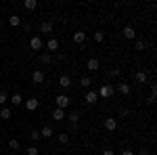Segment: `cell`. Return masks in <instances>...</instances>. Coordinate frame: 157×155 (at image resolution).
Masks as SVG:
<instances>
[{
    "instance_id": "cell-1",
    "label": "cell",
    "mask_w": 157,
    "mask_h": 155,
    "mask_svg": "<svg viewBox=\"0 0 157 155\" xmlns=\"http://www.w3.org/2000/svg\"><path fill=\"white\" fill-rule=\"evenodd\" d=\"M55 103H57V109H65L71 101H69V96H67V95H59L57 99H55Z\"/></svg>"
},
{
    "instance_id": "cell-2",
    "label": "cell",
    "mask_w": 157,
    "mask_h": 155,
    "mask_svg": "<svg viewBox=\"0 0 157 155\" xmlns=\"http://www.w3.org/2000/svg\"><path fill=\"white\" fill-rule=\"evenodd\" d=\"M29 48H32V50H42V48H44L42 38H40V36H34L32 40H29Z\"/></svg>"
},
{
    "instance_id": "cell-3",
    "label": "cell",
    "mask_w": 157,
    "mask_h": 155,
    "mask_svg": "<svg viewBox=\"0 0 157 155\" xmlns=\"http://www.w3.org/2000/svg\"><path fill=\"white\" fill-rule=\"evenodd\" d=\"M97 95H98V96H103V99H109V96L113 95V88H111L109 84H103V86H101V90H98Z\"/></svg>"
},
{
    "instance_id": "cell-4",
    "label": "cell",
    "mask_w": 157,
    "mask_h": 155,
    "mask_svg": "<svg viewBox=\"0 0 157 155\" xmlns=\"http://www.w3.org/2000/svg\"><path fill=\"white\" fill-rule=\"evenodd\" d=\"M44 80H46V76H44V72H40V69H36V72L32 73V82H34V84H44Z\"/></svg>"
},
{
    "instance_id": "cell-5",
    "label": "cell",
    "mask_w": 157,
    "mask_h": 155,
    "mask_svg": "<svg viewBox=\"0 0 157 155\" xmlns=\"http://www.w3.org/2000/svg\"><path fill=\"white\" fill-rule=\"evenodd\" d=\"M105 130L115 132V130H117V119H115V118H107V119H105Z\"/></svg>"
},
{
    "instance_id": "cell-6",
    "label": "cell",
    "mask_w": 157,
    "mask_h": 155,
    "mask_svg": "<svg viewBox=\"0 0 157 155\" xmlns=\"http://www.w3.org/2000/svg\"><path fill=\"white\" fill-rule=\"evenodd\" d=\"M46 50H48V52H57V50H59V40H57V38H50L48 42H46Z\"/></svg>"
},
{
    "instance_id": "cell-7",
    "label": "cell",
    "mask_w": 157,
    "mask_h": 155,
    "mask_svg": "<svg viewBox=\"0 0 157 155\" xmlns=\"http://www.w3.org/2000/svg\"><path fill=\"white\" fill-rule=\"evenodd\" d=\"M124 38H126V40H134V38H136V32H134L132 25H126V27H124Z\"/></svg>"
},
{
    "instance_id": "cell-8",
    "label": "cell",
    "mask_w": 157,
    "mask_h": 155,
    "mask_svg": "<svg viewBox=\"0 0 157 155\" xmlns=\"http://www.w3.org/2000/svg\"><path fill=\"white\" fill-rule=\"evenodd\" d=\"M59 86L61 88H69V86H71V78H69L67 73H63V76L59 78Z\"/></svg>"
},
{
    "instance_id": "cell-9",
    "label": "cell",
    "mask_w": 157,
    "mask_h": 155,
    "mask_svg": "<svg viewBox=\"0 0 157 155\" xmlns=\"http://www.w3.org/2000/svg\"><path fill=\"white\" fill-rule=\"evenodd\" d=\"M38 105H40L38 99H29V101H25V109H27V111H36Z\"/></svg>"
},
{
    "instance_id": "cell-10",
    "label": "cell",
    "mask_w": 157,
    "mask_h": 155,
    "mask_svg": "<svg viewBox=\"0 0 157 155\" xmlns=\"http://www.w3.org/2000/svg\"><path fill=\"white\" fill-rule=\"evenodd\" d=\"M98 67H101L98 59H88V63H86V69H90V72H97Z\"/></svg>"
},
{
    "instance_id": "cell-11",
    "label": "cell",
    "mask_w": 157,
    "mask_h": 155,
    "mask_svg": "<svg viewBox=\"0 0 157 155\" xmlns=\"http://www.w3.org/2000/svg\"><path fill=\"white\" fill-rule=\"evenodd\" d=\"M97 101H98V95L94 92V90H88V92H86V103L92 105V103H97Z\"/></svg>"
},
{
    "instance_id": "cell-12",
    "label": "cell",
    "mask_w": 157,
    "mask_h": 155,
    "mask_svg": "<svg viewBox=\"0 0 157 155\" xmlns=\"http://www.w3.org/2000/svg\"><path fill=\"white\" fill-rule=\"evenodd\" d=\"M73 42H75V44H84L86 42V34L84 32H75V34H73Z\"/></svg>"
},
{
    "instance_id": "cell-13",
    "label": "cell",
    "mask_w": 157,
    "mask_h": 155,
    "mask_svg": "<svg viewBox=\"0 0 157 155\" xmlns=\"http://www.w3.org/2000/svg\"><path fill=\"white\" fill-rule=\"evenodd\" d=\"M52 119H55V122L65 119V109H55V111H52Z\"/></svg>"
},
{
    "instance_id": "cell-14",
    "label": "cell",
    "mask_w": 157,
    "mask_h": 155,
    "mask_svg": "<svg viewBox=\"0 0 157 155\" xmlns=\"http://www.w3.org/2000/svg\"><path fill=\"white\" fill-rule=\"evenodd\" d=\"M55 134V130H52V126H44L42 130H40V136H44V138H50Z\"/></svg>"
},
{
    "instance_id": "cell-15",
    "label": "cell",
    "mask_w": 157,
    "mask_h": 155,
    "mask_svg": "<svg viewBox=\"0 0 157 155\" xmlns=\"http://www.w3.org/2000/svg\"><path fill=\"white\" fill-rule=\"evenodd\" d=\"M9 23H11V27H19L21 25V17L19 15H11L9 17Z\"/></svg>"
},
{
    "instance_id": "cell-16",
    "label": "cell",
    "mask_w": 157,
    "mask_h": 155,
    "mask_svg": "<svg viewBox=\"0 0 157 155\" xmlns=\"http://www.w3.org/2000/svg\"><path fill=\"white\" fill-rule=\"evenodd\" d=\"M36 6H38L36 0H25V2H23V9H25V11H36Z\"/></svg>"
},
{
    "instance_id": "cell-17",
    "label": "cell",
    "mask_w": 157,
    "mask_h": 155,
    "mask_svg": "<svg viewBox=\"0 0 157 155\" xmlns=\"http://www.w3.org/2000/svg\"><path fill=\"white\" fill-rule=\"evenodd\" d=\"M40 32H42V34H50V32H52V23H50V21H44V23L40 25Z\"/></svg>"
},
{
    "instance_id": "cell-18",
    "label": "cell",
    "mask_w": 157,
    "mask_h": 155,
    "mask_svg": "<svg viewBox=\"0 0 157 155\" xmlns=\"http://www.w3.org/2000/svg\"><path fill=\"white\" fill-rule=\"evenodd\" d=\"M9 101H11V105H21V103H23V99H21V95H19V92H15Z\"/></svg>"
},
{
    "instance_id": "cell-19",
    "label": "cell",
    "mask_w": 157,
    "mask_h": 155,
    "mask_svg": "<svg viewBox=\"0 0 157 155\" xmlns=\"http://www.w3.org/2000/svg\"><path fill=\"white\" fill-rule=\"evenodd\" d=\"M40 61H42L44 65H50V63H52V57H50V52H42V55H40Z\"/></svg>"
},
{
    "instance_id": "cell-20",
    "label": "cell",
    "mask_w": 157,
    "mask_h": 155,
    "mask_svg": "<svg viewBox=\"0 0 157 155\" xmlns=\"http://www.w3.org/2000/svg\"><path fill=\"white\" fill-rule=\"evenodd\" d=\"M134 78H136V82H138V84H145L147 82V73L145 72H136V76H134Z\"/></svg>"
},
{
    "instance_id": "cell-21",
    "label": "cell",
    "mask_w": 157,
    "mask_h": 155,
    "mask_svg": "<svg viewBox=\"0 0 157 155\" xmlns=\"http://www.w3.org/2000/svg\"><path fill=\"white\" fill-rule=\"evenodd\" d=\"M155 96H157V88L155 84L151 86V95H149V99H147V103H155Z\"/></svg>"
},
{
    "instance_id": "cell-22",
    "label": "cell",
    "mask_w": 157,
    "mask_h": 155,
    "mask_svg": "<svg viewBox=\"0 0 157 155\" xmlns=\"http://www.w3.org/2000/svg\"><path fill=\"white\" fill-rule=\"evenodd\" d=\"M9 118H11V109L9 107L0 109V119H9Z\"/></svg>"
},
{
    "instance_id": "cell-23",
    "label": "cell",
    "mask_w": 157,
    "mask_h": 155,
    "mask_svg": "<svg viewBox=\"0 0 157 155\" xmlns=\"http://www.w3.org/2000/svg\"><path fill=\"white\" fill-rule=\"evenodd\" d=\"M57 136H59V143H63V145L69 143V134H65V132H59Z\"/></svg>"
},
{
    "instance_id": "cell-24",
    "label": "cell",
    "mask_w": 157,
    "mask_h": 155,
    "mask_svg": "<svg viewBox=\"0 0 157 155\" xmlns=\"http://www.w3.org/2000/svg\"><path fill=\"white\" fill-rule=\"evenodd\" d=\"M130 90H132L130 84H120V92L121 95H130Z\"/></svg>"
},
{
    "instance_id": "cell-25",
    "label": "cell",
    "mask_w": 157,
    "mask_h": 155,
    "mask_svg": "<svg viewBox=\"0 0 157 155\" xmlns=\"http://www.w3.org/2000/svg\"><path fill=\"white\" fill-rule=\"evenodd\" d=\"M78 119H80V113H78V111H73V113H69V122H71L73 126L78 124Z\"/></svg>"
},
{
    "instance_id": "cell-26",
    "label": "cell",
    "mask_w": 157,
    "mask_h": 155,
    "mask_svg": "<svg viewBox=\"0 0 157 155\" xmlns=\"http://www.w3.org/2000/svg\"><path fill=\"white\" fill-rule=\"evenodd\" d=\"M9 149L17 151V149H19V141H17V138H11V141H9Z\"/></svg>"
},
{
    "instance_id": "cell-27",
    "label": "cell",
    "mask_w": 157,
    "mask_h": 155,
    "mask_svg": "<svg viewBox=\"0 0 157 155\" xmlns=\"http://www.w3.org/2000/svg\"><path fill=\"white\" fill-rule=\"evenodd\" d=\"M4 103H9V95H6V90H0V105H4Z\"/></svg>"
},
{
    "instance_id": "cell-28",
    "label": "cell",
    "mask_w": 157,
    "mask_h": 155,
    "mask_svg": "<svg viewBox=\"0 0 157 155\" xmlns=\"http://www.w3.org/2000/svg\"><path fill=\"white\" fill-rule=\"evenodd\" d=\"M90 84H92V80H90V78H88V76H84V78H82V80H80V86H84V88H88V86H90Z\"/></svg>"
},
{
    "instance_id": "cell-29",
    "label": "cell",
    "mask_w": 157,
    "mask_h": 155,
    "mask_svg": "<svg viewBox=\"0 0 157 155\" xmlns=\"http://www.w3.org/2000/svg\"><path fill=\"white\" fill-rule=\"evenodd\" d=\"M29 138H32L34 143H36V141H40V130H32V132H29Z\"/></svg>"
},
{
    "instance_id": "cell-30",
    "label": "cell",
    "mask_w": 157,
    "mask_h": 155,
    "mask_svg": "<svg viewBox=\"0 0 157 155\" xmlns=\"http://www.w3.org/2000/svg\"><path fill=\"white\" fill-rule=\"evenodd\" d=\"M134 48H136V50H145V42H143V40H136V42H134Z\"/></svg>"
},
{
    "instance_id": "cell-31",
    "label": "cell",
    "mask_w": 157,
    "mask_h": 155,
    "mask_svg": "<svg viewBox=\"0 0 157 155\" xmlns=\"http://www.w3.org/2000/svg\"><path fill=\"white\" fill-rule=\"evenodd\" d=\"M40 153V151H38V147H34V145H32V147H27V155H38Z\"/></svg>"
},
{
    "instance_id": "cell-32",
    "label": "cell",
    "mask_w": 157,
    "mask_h": 155,
    "mask_svg": "<svg viewBox=\"0 0 157 155\" xmlns=\"http://www.w3.org/2000/svg\"><path fill=\"white\" fill-rule=\"evenodd\" d=\"M94 40H97L98 44H101V42L105 40V34H103V32H97V34H94Z\"/></svg>"
},
{
    "instance_id": "cell-33",
    "label": "cell",
    "mask_w": 157,
    "mask_h": 155,
    "mask_svg": "<svg viewBox=\"0 0 157 155\" xmlns=\"http://www.w3.org/2000/svg\"><path fill=\"white\" fill-rule=\"evenodd\" d=\"M101 155H115V153H113L111 149H103V153H101Z\"/></svg>"
},
{
    "instance_id": "cell-34",
    "label": "cell",
    "mask_w": 157,
    "mask_h": 155,
    "mask_svg": "<svg viewBox=\"0 0 157 155\" xmlns=\"http://www.w3.org/2000/svg\"><path fill=\"white\" fill-rule=\"evenodd\" d=\"M120 76V69H111V78H117Z\"/></svg>"
},
{
    "instance_id": "cell-35",
    "label": "cell",
    "mask_w": 157,
    "mask_h": 155,
    "mask_svg": "<svg viewBox=\"0 0 157 155\" xmlns=\"http://www.w3.org/2000/svg\"><path fill=\"white\" fill-rule=\"evenodd\" d=\"M121 155H134V151H130V149H126V151H121Z\"/></svg>"
}]
</instances>
